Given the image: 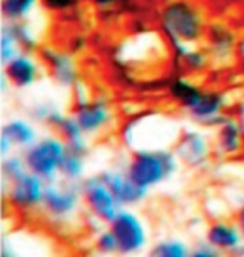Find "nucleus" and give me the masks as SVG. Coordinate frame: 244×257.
<instances>
[{"instance_id":"1","label":"nucleus","mask_w":244,"mask_h":257,"mask_svg":"<svg viewBox=\"0 0 244 257\" xmlns=\"http://www.w3.org/2000/svg\"><path fill=\"white\" fill-rule=\"evenodd\" d=\"M159 25L174 59H179L189 47L199 45L207 32L204 14L191 0H171L166 4L159 12Z\"/></svg>"},{"instance_id":"2","label":"nucleus","mask_w":244,"mask_h":257,"mask_svg":"<svg viewBox=\"0 0 244 257\" xmlns=\"http://www.w3.org/2000/svg\"><path fill=\"white\" fill-rule=\"evenodd\" d=\"M181 128L162 114H137L132 115L121 131L122 142L131 151H141L147 139L146 149H173L181 136Z\"/></svg>"},{"instance_id":"3","label":"nucleus","mask_w":244,"mask_h":257,"mask_svg":"<svg viewBox=\"0 0 244 257\" xmlns=\"http://www.w3.org/2000/svg\"><path fill=\"white\" fill-rule=\"evenodd\" d=\"M181 162L174 149H142L134 151L127 161V172L139 186L154 189L178 174Z\"/></svg>"},{"instance_id":"4","label":"nucleus","mask_w":244,"mask_h":257,"mask_svg":"<svg viewBox=\"0 0 244 257\" xmlns=\"http://www.w3.org/2000/svg\"><path fill=\"white\" fill-rule=\"evenodd\" d=\"M29 171L42 177L45 182L60 179V164L67 154V144L59 134H47L22 152Z\"/></svg>"},{"instance_id":"5","label":"nucleus","mask_w":244,"mask_h":257,"mask_svg":"<svg viewBox=\"0 0 244 257\" xmlns=\"http://www.w3.org/2000/svg\"><path fill=\"white\" fill-rule=\"evenodd\" d=\"M82 205H84V200H82L80 184L59 179V181L47 184L40 209L52 224L67 225L79 217Z\"/></svg>"},{"instance_id":"6","label":"nucleus","mask_w":244,"mask_h":257,"mask_svg":"<svg viewBox=\"0 0 244 257\" xmlns=\"http://www.w3.org/2000/svg\"><path fill=\"white\" fill-rule=\"evenodd\" d=\"M112 232L116 234L119 244V254L131 257L141 254L149 244V232L146 222L132 209L124 207L116 215V219L109 224Z\"/></svg>"},{"instance_id":"7","label":"nucleus","mask_w":244,"mask_h":257,"mask_svg":"<svg viewBox=\"0 0 244 257\" xmlns=\"http://www.w3.org/2000/svg\"><path fill=\"white\" fill-rule=\"evenodd\" d=\"M80 192L82 200H84V207L101 224L109 225L116 219V215L124 209L119 204L114 192L111 191V187L101 177V174L86 177L80 182Z\"/></svg>"},{"instance_id":"8","label":"nucleus","mask_w":244,"mask_h":257,"mask_svg":"<svg viewBox=\"0 0 244 257\" xmlns=\"http://www.w3.org/2000/svg\"><path fill=\"white\" fill-rule=\"evenodd\" d=\"M47 182L34 172H25L15 181L4 184V197L19 212H32L42 207Z\"/></svg>"},{"instance_id":"9","label":"nucleus","mask_w":244,"mask_h":257,"mask_svg":"<svg viewBox=\"0 0 244 257\" xmlns=\"http://www.w3.org/2000/svg\"><path fill=\"white\" fill-rule=\"evenodd\" d=\"M72 115L75 117L82 131L89 137L104 132L114 120L112 107L106 97H77L74 102V109H72Z\"/></svg>"},{"instance_id":"10","label":"nucleus","mask_w":244,"mask_h":257,"mask_svg":"<svg viewBox=\"0 0 244 257\" xmlns=\"http://www.w3.org/2000/svg\"><path fill=\"white\" fill-rule=\"evenodd\" d=\"M173 149L179 162L189 169H202L207 166L212 154V144L202 128L183 131Z\"/></svg>"},{"instance_id":"11","label":"nucleus","mask_w":244,"mask_h":257,"mask_svg":"<svg viewBox=\"0 0 244 257\" xmlns=\"http://www.w3.org/2000/svg\"><path fill=\"white\" fill-rule=\"evenodd\" d=\"M227 99L217 90H202L193 105L186 110L189 119L201 128H216L226 119Z\"/></svg>"},{"instance_id":"12","label":"nucleus","mask_w":244,"mask_h":257,"mask_svg":"<svg viewBox=\"0 0 244 257\" xmlns=\"http://www.w3.org/2000/svg\"><path fill=\"white\" fill-rule=\"evenodd\" d=\"M39 55L57 85L64 89H75V85L79 84V69L69 52L54 47H42Z\"/></svg>"},{"instance_id":"13","label":"nucleus","mask_w":244,"mask_h":257,"mask_svg":"<svg viewBox=\"0 0 244 257\" xmlns=\"http://www.w3.org/2000/svg\"><path fill=\"white\" fill-rule=\"evenodd\" d=\"M101 177L111 187L122 207H136V205L142 204L149 195V189L139 186L129 176L127 169H107V171L101 172Z\"/></svg>"},{"instance_id":"14","label":"nucleus","mask_w":244,"mask_h":257,"mask_svg":"<svg viewBox=\"0 0 244 257\" xmlns=\"http://www.w3.org/2000/svg\"><path fill=\"white\" fill-rule=\"evenodd\" d=\"M4 74L10 85L19 90L32 87L40 77V64L32 52H20L17 57L4 64Z\"/></svg>"},{"instance_id":"15","label":"nucleus","mask_w":244,"mask_h":257,"mask_svg":"<svg viewBox=\"0 0 244 257\" xmlns=\"http://www.w3.org/2000/svg\"><path fill=\"white\" fill-rule=\"evenodd\" d=\"M204 239L227 255H232L244 242V235L236 220H214L207 225Z\"/></svg>"},{"instance_id":"16","label":"nucleus","mask_w":244,"mask_h":257,"mask_svg":"<svg viewBox=\"0 0 244 257\" xmlns=\"http://www.w3.org/2000/svg\"><path fill=\"white\" fill-rule=\"evenodd\" d=\"M214 149L222 157L237 156L244 147V131L237 117L227 115L216 128Z\"/></svg>"},{"instance_id":"17","label":"nucleus","mask_w":244,"mask_h":257,"mask_svg":"<svg viewBox=\"0 0 244 257\" xmlns=\"http://www.w3.org/2000/svg\"><path fill=\"white\" fill-rule=\"evenodd\" d=\"M206 44L211 59L217 60V62H224V60L229 59L237 47L234 32L222 24H214L211 27H207Z\"/></svg>"},{"instance_id":"18","label":"nucleus","mask_w":244,"mask_h":257,"mask_svg":"<svg viewBox=\"0 0 244 257\" xmlns=\"http://www.w3.org/2000/svg\"><path fill=\"white\" fill-rule=\"evenodd\" d=\"M0 136L5 137L12 144L14 149L24 152L40 137L39 131L32 119H24V117H12L2 125Z\"/></svg>"},{"instance_id":"19","label":"nucleus","mask_w":244,"mask_h":257,"mask_svg":"<svg viewBox=\"0 0 244 257\" xmlns=\"http://www.w3.org/2000/svg\"><path fill=\"white\" fill-rule=\"evenodd\" d=\"M55 132L65 141L67 149L87 156V152H89V142H87V137L89 136L82 131L80 124L77 122V119L72 114L64 117V120H62L60 125L55 128Z\"/></svg>"},{"instance_id":"20","label":"nucleus","mask_w":244,"mask_h":257,"mask_svg":"<svg viewBox=\"0 0 244 257\" xmlns=\"http://www.w3.org/2000/svg\"><path fill=\"white\" fill-rule=\"evenodd\" d=\"M202 90L204 89H202L201 85H197L189 77H183V75L174 77L168 87L169 97L184 110H188L189 107L194 104Z\"/></svg>"},{"instance_id":"21","label":"nucleus","mask_w":244,"mask_h":257,"mask_svg":"<svg viewBox=\"0 0 244 257\" xmlns=\"http://www.w3.org/2000/svg\"><path fill=\"white\" fill-rule=\"evenodd\" d=\"M60 179L67 182L80 184L86 179V156L67 149L64 161L60 164Z\"/></svg>"},{"instance_id":"22","label":"nucleus","mask_w":244,"mask_h":257,"mask_svg":"<svg viewBox=\"0 0 244 257\" xmlns=\"http://www.w3.org/2000/svg\"><path fill=\"white\" fill-rule=\"evenodd\" d=\"M40 0H2V17L5 22H27Z\"/></svg>"},{"instance_id":"23","label":"nucleus","mask_w":244,"mask_h":257,"mask_svg":"<svg viewBox=\"0 0 244 257\" xmlns=\"http://www.w3.org/2000/svg\"><path fill=\"white\" fill-rule=\"evenodd\" d=\"M29 115L34 122H40V124L47 125V127L55 131V128L60 125V122L64 120V117L67 114H64V112H62L55 104H49V102H37L35 105L30 107Z\"/></svg>"},{"instance_id":"24","label":"nucleus","mask_w":244,"mask_h":257,"mask_svg":"<svg viewBox=\"0 0 244 257\" xmlns=\"http://www.w3.org/2000/svg\"><path fill=\"white\" fill-rule=\"evenodd\" d=\"M147 257H191V247L181 239H162L150 247Z\"/></svg>"},{"instance_id":"25","label":"nucleus","mask_w":244,"mask_h":257,"mask_svg":"<svg viewBox=\"0 0 244 257\" xmlns=\"http://www.w3.org/2000/svg\"><path fill=\"white\" fill-rule=\"evenodd\" d=\"M209 59H211V55L207 52V49H201L199 45H194V47H189L176 60H179L189 74H199V72H204L207 69Z\"/></svg>"},{"instance_id":"26","label":"nucleus","mask_w":244,"mask_h":257,"mask_svg":"<svg viewBox=\"0 0 244 257\" xmlns=\"http://www.w3.org/2000/svg\"><path fill=\"white\" fill-rule=\"evenodd\" d=\"M25 172H29V167L25 164L24 154H15L12 152L10 156L2 159V179L4 184H9L19 179L20 176H24Z\"/></svg>"},{"instance_id":"27","label":"nucleus","mask_w":244,"mask_h":257,"mask_svg":"<svg viewBox=\"0 0 244 257\" xmlns=\"http://www.w3.org/2000/svg\"><path fill=\"white\" fill-rule=\"evenodd\" d=\"M5 24L12 30V34L15 35V39H17L20 49H22L24 52H34V50L39 47L37 35L34 34L32 27H30L27 22H15V24L5 22Z\"/></svg>"},{"instance_id":"28","label":"nucleus","mask_w":244,"mask_h":257,"mask_svg":"<svg viewBox=\"0 0 244 257\" xmlns=\"http://www.w3.org/2000/svg\"><path fill=\"white\" fill-rule=\"evenodd\" d=\"M20 52H24V50L20 49L15 35L12 34V30H10L9 25L4 24L2 37H0V57H2V64H7L9 60L17 57Z\"/></svg>"},{"instance_id":"29","label":"nucleus","mask_w":244,"mask_h":257,"mask_svg":"<svg viewBox=\"0 0 244 257\" xmlns=\"http://www.w3.org/2000/svg\"><path fill=\"white\" fill-rule=\"evenodd\" d=\"M94 247L99 254L102 255H112V254H119V244H117V239H116V234L112 232V229L107 227L106 229H101L99 232L96 234V239H94Z\"/></svg>"},{"instance_id":"30","label":"nucleus","mask_w":244,"mask_h":257,"mask_svg":"<svg viewBox=\"0 0 244 257\" xmlns=\"http://www.w3.org/2000/svg\"><path fill=\"white\" fill-rule=\"evenodd\" d=\"M191 257H229V255L224 254L216 245H212L204 239L202 242H197L194 247H191Z\"/></svg>"},{"instance_id":"31","label":"nucleus","mask_w":244,"mask_h":257,"mask_svg":"<svg viewBox=\"0 0 244 257\" xmlns=\"http://www.w3.org/2000/svg\"><path fill=\"white\" fill-rule=\"evenodd\" d=\"M40 4L50 12H67L75 7L77 0H40Z\"/></svg>"},{"instance_id":"32","label":"nucleus","mask_w":244,"mask_h":257,"mask_svg":"<svg viewBox=\"0 0 244 257\" xmlns=\"http://www.w3.org/2000/svg\"><path fill=\"white\" fill-rule=\"evenodd\" d=\"M234 220H236V224L239 225V229H241V232L244 235V202L237 207L236 210V214H234Z\"/></svg>"},{"instance_id":"33","label":"nucleus","mask_w":244,"mask_h":257,"mask_svg":"<svg viewBox=\"0 0 244 257\" xmlns=\"http://www.w3.org/2000/svg\"><path fill=\"white\" fill-rule=\"evenodd\" d=\"M91 2L94 4L96 7H99V9H111L116 4L121 2V0H91Z\"/></svg>"},{"instance_id":"34","label":"nucleus","mask_w":244,"mask_h":257,"mask_svg":"<svg viewBox=\"0 0 244 257\" xmlns=\"http://www.w3.org/2000/svg\"><path fill=\"white\" fill-rule=\"evenodd\" d=\"M237 50H239V54H242V55H244V40H242V42L237 44Z\"/></svg>"}]
</instances>
